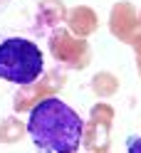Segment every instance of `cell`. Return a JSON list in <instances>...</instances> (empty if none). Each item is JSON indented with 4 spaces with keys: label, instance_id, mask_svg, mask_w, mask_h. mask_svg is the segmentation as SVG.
Returning a JSON list of instances; mask_svg holds the SVG:
<instances>
[{
    "label": "cell",
    "instance_id": "obj_2",
    "mask_svg": "<svg viewBox=\"0 0 141 153\" xmlns=\"http://www.w3.org/2000/svg\"><path fill=\"white\" fill-rule=\"evenodd\" d=\"M45 72V57L32 40L7 37L0 42V79L27 87Z\"/></svg>",
    "mask_w": 141,
    "mask_h": 153
},
{
    "label": "cell",
    "instance_id": "obj_3",
    "mask_svg": "<svg viewBox=\"0 0 141 153\" xmlns=\"http://www.w3.org/2000/svg\"><path fill=\"white\" fill-rule=\"evenodd\" d=\"M126 153H141V136H131L126 141Z\"/></svg>",
    "mask_w": 141,
    "mask_h": 153
},
{
    "label": "cell",
    "instance_id": "obj_4",
    "mask_svg": "<svg viewBox=\"0 0 141 153\" xmlns=\"http://www.w3.org/2000/svg\"><path fill=\"white\" fill-rule=\"evenodd\" d=\"M10 3H13V0H0V13H3V10H5V7H7V5H10Z\"/></svg>",
    "mask_w": 141,
    "mask_h": 153
},
{
    "label": "cell",
    "instance_id": "obj_1",
    "mask_svg": "<svg viewBox=\"0 0 141 153\" xmlns=\"http://www.w3.org/2000/svg\"><path fill=\"white\" fill-rule=\"evenodd\" d=\"M27 136L37 153H77L84 136V121L69 104L47 97L37 101L27 116Z\"/></svg>",
    "mask_w": 141,
    "mask_h": 153
}]
</instances>
